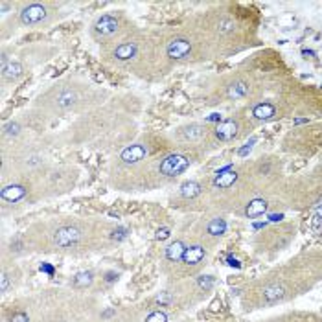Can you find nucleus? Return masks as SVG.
Masks as SVG:
<instances>
[{"label": "nucleus", "instance_id": "1", "mask_svg": "<svg viewBox=\"0 0 322 322\" xmlns=\"http://www.w3.org/2000/svg\"><path fill=\"white\" fill-rule=\"evenodd\" d=\"M190 159L186 155H181V153H173V155H168L164 161L161 162V166H159V171H161L164 177H177L184 173L186 169L190 168Z\"/></svg>", "mask_w": 322, "mask_h": 322}, {"label": "nucleus", "instance_id": "2", "mask_svg": "<svg viewBox=\"0 0 322 322\" xmlns=\"http://www.w3.org/2000/svg\"><path fill=\"white\" fill-rule=\"evenodd\" d=\"M79 238H81V230L77 226H61L54 234V243L57 247L68 249V247L76 245L77 241H79Z\"/></svg>", "mask_w": 322, "mask_h": 322}, {"label": "nucleus", "instance_id": "3", "mask_svg": "<svg viewBox=\"0 0 322 322\" xmlns=\"http://www.w3.org/2000/svg\"><path fill=\"white\" fill-rule=\"evenodd\" d=\"M46 19V7L42 4H30L21 11V22L24 26H35Z\"/></svg>", "mask_w": 322, "mask_h": 322}, {"label": "nucleus", "instance_id": "4", "mask_svg": "<svg viewBox=\"0 0 322 322\" xmlns=\"http://www.w3.org/2000/svg\"><path fill=\"white\" fill-rule=\"evenodd\" d=\"M146 155H147V147L144 144H133V146L126 147L120 153V161L124 162L126 166H133V164H138L140 161H144Z\"/></svg>", "mask_w": 322, "mask_h": 322}, {"label": "nucleus", "instance_id": "5", "mask_svg": "<svg viewBox=\"0 0 322 322\" xmlns=\"http://www.w3.org/2000/svg\"><path fill=\"white\" fill-rule=\"evenodd\" d=\"M166 54H168L169 59H184V57H188L192 54V42L188 39L177 37L168 44Z\"/></svg>", "mask_w": 322, "mask_h": 322}, {"label": "nucleus", "instance_id": "6", "mask_svg": "<svg viewBox=\"0 0 322 322\" xmlns=\"http://www.w3.org/2000/svg\"><path fill=\"white\" fill-rule=\"evenodd\" d=\"M118 32V19L112 15H103L94 22V33L99 37H111Z\"/></svg>", "mask_w": 322, "mask_h": 322}, {"label": "nucleus", "instance_id": "7", "mask_svg": "<svg viewBox=\"0 0 322 322\" xmlns=\"http://www.w3.org/2000/svg\"><path fill=\"white\" fill-rule=\"evenodd\" d=\"M238 131H239V126L236 120H225L221 124H217L216 138L221 142H228L238 136Z\"/></svg>", "mask_w": 322, "mask_h": 322}, {"label": "nucleus", "instance_id": "8", "mask_svg": "<svg viewBox=\"0 0 322 322\" xmlns=\"http://www.w3.org/2000/svg\"><path fill=\"white\" fill-rule=\"evenodd\" d=\"M28 193V188L26 186H22V184H9V186H4L2 192H0V197H2V201H6V203H19L21 199H24Z\"/></svg>", "mask_w": 322, "mask_h": 322}, {"label": "nucleus", "instance_id": "9", "mask_svg": "<svg viewBox=\"0 0 322 322\" xmlns=\"http://www.w3.org/2000/svg\"><path fill=\"white\" fill-rule=\"evenodd\" d=\"M22 66L17 61H7V56H2V77L6 81H17L22 76Z\"/></svg>", "mask_w": 322, "mask_h": 322}, {"label": "nucleus", "instance_id": "10", "mask_svg": "<svg viewBox=\"0 0 322 322\" xmlns=\"http://www.w3.org/2000/svg\"><path fill=\"white\" fill-rule=\"evenodd\" d=\"M238 181V171L230 169V166H226L225 169H221L214 179V186L216 188H230L234 182Z\"/></svg>", "mask_w": 322, "mask_h": 322}, {"label": "nucleus", "instance_id": "11", "mask_svg": "<svg viewBox=\"0 0 322 322\" xmlns=\"http://www.w3.org/2000/svg\"><path fill=\"white\" fill-rule=\"evenodd\" d=\"M252 116L254 120H258V122H269V120H273L276 116V107L273 103H258V105H254L252 109Z\"/></svg>", "mask_w": 322, "mask_h": 322}, {"label": "nucleus", "instance_id": "12", "mask_svg": "<svg viewBox=\"0 0 322 322\" xmlns=\"http://www.w3.org/2000/svg\"><path fill=\"white\" fill-rule=\"evenodd\" d=\"M204 256H206V251H204V247L192 245V247H188V249H186L182 261H184L186 265H199V263H201V261L204 259Z\"/></svg>", "mask_w": 322, "mask_h": 322}, {"label": "nucleus", "instance_id": "13", "mask_svg": "<svg viewBox=\"0 0 322 322\" xmlns=\"http://www.w3.org/2000/svg\"><path fill=\"white\" fill-rule=\"evenodd\" d=\"M136 52H138V48H136L134 42H122L114 50V59H118V61H131L136 56Z\"/></svg>", "mask_w": 322, "mask_h": 322}, {"label": "nucleus", "instance_id": "14", "mask_svg": "<svg viewBox=\"0 0 322 322\" xmlns=\"http://www.w3.org/2000/svg\"><path fill=\"white\" fill-rule=\"evenodd\" d=\"M267 208H269V204H267L265 199H252L251 203L247 204L245 216L249 217V219H254V217L263 216L267 212Z\"/></svg>", "mask_w": 322, "mask_h": 322}, {"label": "nucleus", "instance_id": "15", "mask_svg": "<svg viewBox=\"0 0 322 322\" xmlns=\"http://www.w3.org/2000/svg\"><path fill=\"white\" fill-rule=\"evenodd\" d=\"M261 294H263V300H265L267 304H274V302L282 300V298L286 296V291H284V287L278 286V284H271V286L263 287Z\"/></svg>", "mask_w": 322, "mask_h": 322}, {"label": "nucleus", "instance_id": "16", "mask_svg": "<svg viewBox=\"0 0 322 322\" xmlns=\"http://www.w3.org/2000/svg\"><path fill=\"white\" fill-rule=\"evenodd\" d=\"M201 192H203V188H201V184L195 182V181L182 182L181 188H179V193H181L184 199H193V197H197Z\"/></svg>", "mask_w": 322, "mask_h": 322}, {"label": "nucleus", "instance_id": "17", "mask_svg": "<svg viewBox=\"0 0 322 322\" xmlns=\"http://www.w3.org/2000/svg\"><path fill=\"white\" fill-rule=\"evenodd\" d=\"M188 247L184 245L182 241H175V243H171V245L166 249V258L169 261H179V259L184 258V252H186Z\"/></svg>", "mask_w": 322, "mask_h": 322}, {"label": "nucleus", "instance_id": "18", "mask_svg": "<svg viewBox=\"0 0 322 322\" xmlns=\"http://www.w3.org/2000/svg\"><path fill=\"white\" fill-rule=\"evenodd\" d=\"M249 94V85L245 81H234L226 91V96L230 99H239Z\"/></svg>", "mask_w": 322, "mask_h": 322}, {"label": "nucleus", "instance_id": "19", "mask_svg": "<svg viewBox=\"0 0 322 322\" xmlns=\"http://www.w3.org/2000/svg\"><path fill=\"white\" fill-rule=\"evenodd\" d=\"M181 134L184 140H199L204 134V127L199 126V124H192V126L184 127Z\"/></svg>", "mask_w": 322, "mask_h": 322}, {"label": "nucleus", "instance_id": "20", "mask_svg": "<svg viewBox=\"0 0 322 322\" xmlns=\"http://www.w3.org/2000/svg\"><path fill=\"white\" fill-rule=\"evenodd\" d=\"M206 232H208L210 236H214V238H217V236H223L225 232H226V221L221 219V217L212 219L210 223H208V226H206Z\"/></svg>", "mask_w": 322, "mask_h": 322}, {"label": "nucleus", "instance_id": "21", "mask_svg": "<svg viewBox=\"0 0 322 322\" xmlns=\"http://www.w3.org/2000/svg\"><path fill=\"white\" fill-rule=\"evenodd\" d=\"M94 282V276H92L91 271H83V273H77L76 276H74V280H72V284H74V287H77V289H85V287H89Z\"/></svg>", "mask_w": 322, "mask_h": 322}, {"label": "nucleus", "instance_id": "22", "mask_svg": "<svg viewBox=\"0 0 322 322\" xmlns=\"http://www.w3.org/2000/svg\"><path fill=\"white\" fill-rule=\"evenodd\" d=\"M76 92L72 91H64L61 92L59 96H57V105L61 107V109H70L74 103H76Z\"/></svg>", "mask_w": 322, "mask_h": 322}, {"label": "nucleus", "instance_id": "23", "mask_svg": "<svg viewBox=\"0 0 322 322\" xmlns=\"http://www.w3.org/2000/svg\"><path fill=\"white\" fill-rule=\"evenodd\" d=\"M171 302H173V294L168 291H162L155 296V304H159V306H169Z\"/></svg>", "mask_w": 322, "mask_h": 322}, {"label": "nucleus", "instance_id": "24", "mask_svg": "<svg viewBox=\"0 0 322 322\" xmlns=\"http://www.w3.org/2000/svg\"><path fill=\"white\" fill-rule=\"evenodd\" d=\"M234 30H236V24L232 21H228V19H223V21H219V24H217V32L219 33H230Z\"/></svg>", "mask_w": 322, "mask_h": 322}, {"label": "nucleus", "instance_id": "25", "mask_svg": "<svg viewBox=\"0 0 322 322\" xmlns=\"http://www.w3.org/2000/svg\"><path fill=\"white\" fill-rule=\"evenodd\" d=\"M19 133H21V126L17 122H7L4 126V134L6 136H17Z\"/></svg>", "mask_w": 322, "mask_h": 322}, {"label": "nucleus", "instance_id": "26", "mask_svg": "<svg viewBox=\"0 0 322 322\" xmlns=\"http://www.w3.org/2000/svg\"><path fill=\"white\" fill-rule=\"evenodd\" d=\"M146 322H168V315L164 313V311H153V313H149L146 317Z\"/></svg>", "mask_w": 322, "mask_h": 322}, {"label": "nucleus", "instance_id": "27", "mask_svg": "<svg viewBox=\"0 0 322 322\" xmlns=\"http://www.w3.org/2000/svg\"><path fill=\"white\" fill-rule=\"evenodd\" d=\"M214 282H216V278L210 276V274H203V276L197 278V284H199L201 289H210V287L214 286Z\"/></svg>", "mask_w": 322, "mask_h": 322}, {"label": "nucleus", "instance_id": "28", "mask_svg": "<svg viewBox=\"0 0 322 322\" xmlns=\"http://www.w3.org/2000/svg\"><path fill=\"white\" fill-rule=\"evenodd\" d=\"M111 238L114 239V241H122V239L127 238V228H114V230L111 232Z\"/></svg>", "mask_w": 322, "mask_h": 322}, {"label": "nucleus", "instance_id": "29", "mask_svg": "<svg viewBox=\"0 0 322 322\" xmlns=\"http://www.w3.org/2000/svg\"><path fill=\"white\" fill-rule=\"evenodd\" d=\"M254 144H256V138H251V140L247 142L245 146H243V147H241V149L238 151L239 157H247V155H249V153L252 151V146H254Z\"/></svg>", "mask_w": 322, "mask_h": 322}, {"label": "nucleus", "instance_id": "30", "mask_svg": "<svg viewBox=\"0 0 322 322\" xmlns=\"http://www.w3.org/2000/svg\"><path fill=\"white\" fill-rule=\"evenodd\" d=\"M9 322H30V319L24 311H19V313H13L9 317Z\"/></svg>", "mask_w": 322, "mask_h": 322}, {"label": "nucleus", "instance_id": "31", "mask_svg": "<svg viewBox=\"0 0 322 322\" xmlns=\"http://www.w3.org/2000/svg\"><path fill=\"white\" fill-rule=\"evenodd\" d=\"M155 238L159 239V241H164V239H168L169 238V228H168V226H162V228H159Z\"/></svg>", "mask_w": 322, "mask_h": 322}, {"label": "nucleus", "instance_id": "32", "mask_svg": "<svg viewBox=\"0 0 322 322\" xmlns=\"http://www.w3.org/2000/svg\"><path fill=\"white\" fill-rule=\"evenodd\" d=\"M7 286H9V280H7V274L4 273L2 276H0V291H2V293H6Z\"/></svg>", "mask_w": 322, "mask_h": 322}, {"label": "nucleus", "instance_id": "33", "mask_svg": "<svg viewBox=\"0 0 322 322\" xmlns=\"http://www.w3.org/2000/svg\"><path fill=\"white\" fill-rule=\"evenodd\" d=\"M208 122H221V114H217V112L210 114V116H208Z\"/></svg>", "mask_w": 322, "mask_h": 322}, {"label": "nucleus", "instance_id": "34", "mask_svg": "<svg viewBox=\"0 0 322 322\" xmlns=\"http://www.w3.org/2000/svg\"><path fill=\"white\" fill-rule=\"evenodd\" d=\"M308 122H309L308 118H296L293 124H294V126H300V124H308Z\"/></svg>", "mask_w": 322, "mask_h": 322}, {"label": "nucleus", "instance_id": "35", "mask_svg": "<svg viewBox=\"0 0 322 322\" xmlns=\"http://www.w3.org/2000/svg\"><path fill=\"white\" fill-rule=\"evenodd\" d=\"M228 265H232V267H239V261H238V259H236V258H232V256H230V258H228Z\"/></svg>", "mask_w": 322, "mask_h": 322}, {"label": "nucleus", "instance_id": "36", "mask_svg": "<svg viewBox=\"0 0 322 322\" xmlns=\"http://www.w3.org/2000/svg\"><path fill=\"white\" fill-rule=\"evenodd\" d=\"M118 278V274H114V273H107V282H114Z\"/></svg>", "mask_w": 322, "mask_h": 322}, {"label": "nucleus", "instance_id": "37", "mask_svg": "<svg viewBox=\"0 0 322 322\" xmlns=\"http://www.w3.org/2000/svg\"><path fill=\"white\" fill-rule=\"evenodd\" d=\"M41 271H44V273H52L54 269H52L50 265H44V263H42V265H41Z\"/></svg>", "mask_w": 322, "mask_h": 322}, {"label": "nucleus", "instance_id": "38", "mask_svg": "<svg viewBox=\"0 0 322 322\" xmlns=\"http://www.w3.org/2000/svg\"><path fill=\"white\" fill-rule=\"evenodd\" d=\"M112 315H114V309H107V311L101 317H112Z\"/></svg>", "mask_w": 322, "mask_h": 322}, {"label": "nucleus", "instance_id": "39", "mask_svg": "<svg viewBox=\"0 0 322 322\" xmlns=\"http://www.w3.org/2000/svg\"><path fill=\"white\" fill-rule=\"evenodd\" d=\"M282 217H284L282 214H278V216H271V221H280Z\"/></svg>", "mask_w": 322, "mask_h": 322}, {"label": "nucleus", "instance_id": "40", "mask_svg": "<svg viewBox=\"0 0 322 322\" xmlns=\"http://www.w3.org/2000/svg\"><path fill=\"white\" fill-rule=\"evenodd\" d=\"M304 56H315V52H311V50H304Z\"/></svg>", "mask_w": 322, "mask_h": 322}]
</instances>
